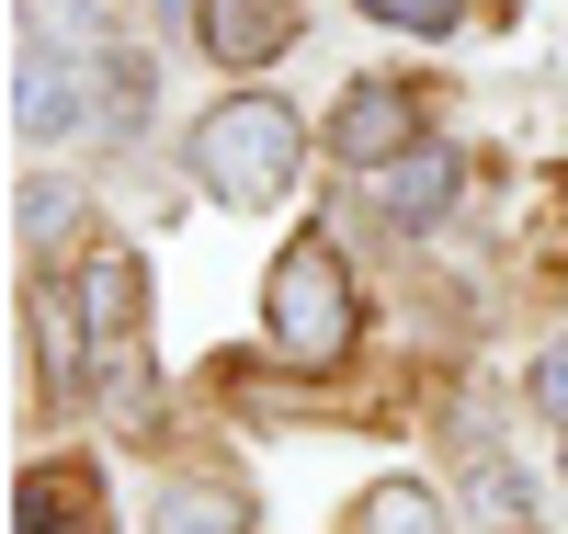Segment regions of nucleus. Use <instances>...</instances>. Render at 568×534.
<instances>
[{"label":"nucleus","mask_w":568,"mask_h":534,"mask_svg":"<svg viewBox=\"0 0 568 534\" xmlns=\"http://www.w3.org/2000/svg\"><path fill=\"white\" fill-rule=\"evenodd\" d=\"M296 160H307V125H296V103H273V91H227L194 125V182L216 205H273V193L296 182Z\"/></svg>","instance_id":"obj_1"},{"label":"nucleus","mask_w":568,"mask_h":534,"mask_svg":"<svg viewBox=\"0 0 568 534\" xmlns=\"http://www.w3.org/2000/svg\"><path fill=\"white\" fill-rule=\"evenodd\" d=\"M262 330H273L284 364H342V353H353L364 308H353V273H342V251H329V239L273 251V273H262Z\"/></svg>","instance_id":"obj_2"},{"label":"nucleus","mask_w":568,"mask_h":534,"mask_svg":"<svg viewBox=\"0 0 568 534\" xmlns=\"http://www.w3.org/2000/svg\"><path fill=\"white\" fill-rule=\"evenodd\" d=\"M329 149L353 171H387L398 149H420V91L409 80H353V103L329 114Z\"/></svg>","instance_id":"obj_3"},{"label":"nucleus","mask_w":568,"mask_h":534,"mask_svg":"<svg viewBox=\"0 0 568 534\" xmlns=\"http://www.w3.org/2000/svg\"><path fill=\"white\" fill-rule=\"evenodd\" d=\"M12 523H23V534H114V523H103V466H80V455H58V466H23Z\"/></svg>","instance_id":"obj_4"},{"label":"nucleus","mask_w":568,"mask_h":534,"mask_svg":"<svg viewBox=\"0 0 568 534\" xmlns=\"http://www.w3.org/2000/svg\"><path fill=\"white\" fill-rule=\"evenodd\" d=\"M364 205L387 216V228H433V216L455 205V149H433V137H420V149H398L387 171H364Z\"/></svg>","instance_id":"obj_5"},{"label":"nucleus","mask_w":568,"mask_h":534,"mask_svg":"<svg viewBox=\"0 0 568 534\" xmlns=\"http://www.w3.org/2000/svg\"><path fill=\"white\" fill-rule=\"evenodd\" d=\"M205 58L216 69H273L284 46H296V0H205Z\"/></svg>","instance_id":"obj_6"},{"label":"nucleus","mask_w":568,"mask_h":534,"mask_svg":"<svg viewBox=\"0 0 568 534\" xmlns=\"http://www.w3.org/2000/svg\"><path fill=\"white\" fill-rule=\"evenodd\" d=\"M12 114H23V137H69V125H91L103 103H91V58H23V80H12Z\"/></svg>","instance_id":"obj_7"},{"label":"nucleus","mask_w":568,"mask_h":534,"mask_svg":"<svg viewBox=\"0 0 568 534\" xmlns=\"http://www.w3.org/2000/svg\"><path fill=\"white\" fill-rule=\"evenodd\" d=\"M80 319L103 330V342L136 330V251H91V262H80Z\"/></svg>","instance_id":"obj_8"},{"label":"nucleus","mask_w":568,"mask_h":534,"mask_svg":"<svg viewBox=\"0 0 568 534\" xmlns=\"http://www.w3.org/2000/svg\"><path fill=\"white\" fill-rule=\"evenodd\" d=\"M23 34L45 46V58H103V0H23Z\"/></svg>","instance_id":"obj_9"},{"label":"nucleus","mask_w":568,"mask_h":534,"mask_svg":"<svg viewBox=\"0 0 568 534\" xmlns=\"http://www.w3.org/2000/svg\"><path fill=\"white\" fill-rule=\"evenodd\" d=\"M353 534H444V501L420 490V477H387V490L353 512Z\"/></svg>","instance_id":"obj_10"},{"label":"nucleus","mask_w":568,"mask_h":534,"mask_svg":"<svg viewBox=\"0 0 568 534\" xmlns=\"http://www.w3.org/2000/svg\"><path fill=\"white\" fill-rule=\"evenodd\" d=\"M91 103H103L91 125L136 137V125H149V58H103V69H91Z\"/></svg>","instance_id":"obj_11"},{"label":"nucleus","mask_w":568,"mask_h":534,"mask_svg":"<svg viewBox=\"0 0 568 534\" xmlns=\"http://www.w3.org/2000/svg\"><path fill=\"white\" fill-rule=\"evenodd\" d=\"M160 534H240V501H227V490H171Z\"/></svg>","instance_id":"obj_12"},{"label":"nucleus","mask_w":568,"mask_h":534,"mask_svg":"<svg viewBox=\"0 0 568 534\" xmlns=\"http://www.w3.org/2000/svg\"><path fill=\"white\" fill-rule=\"evenodd\" d=\"M34 330H45V375H80V330H69V296H58V284H34Z\"/></svg>","instance_id":"obj_13"},{"label":"nucleus","mask_w":568,"mask_h":534,"mask_svg":"<svg viewBox=\"0 0 568 534\" xmlns=\"http://www.w3.org/2000/svg\"><path fill=\"white\" fill-rule=\"evenodd\" d=\"M375 23H398V34H455L466 23V0H364Z\"/></svg>","instance_id":"obj_14"},{"label":"nucleus","mask_w":568,"mask_h":534,"mask_svg":"<svg viewBox=\"0 0 568 534\" xmlns=\"http://www.w3.org/2000/svg\"><path fill=\"white\" fill-rule=\"evenodd\" d=\"M535 410H546V421H568V342H546V353H535Z\"/></svg>","instance_id":"obj_15"},{"label":"nucleus","mask_w":568,"mask_h":534,"mask_svg":"<svg viewBox=\"0 0 568 534\" xmlns=\"http://www.w3.org/2000/svg\"><path fill=\"white\" fill-rule=\"evenodd\" d=\"M23 228H34V239H58V228H69V193H58V182H34V193H23Z\"/></svg>","instance_id":"obj_16"},{"label":"nucleus","mask_w":568,"mask_h":534,"mask_svg":"<svg viewBox=\"0 0 568 534\" xmlns=\"http://www.w3.org/2000/svg\"><path fill=\"white\" fill-rule=\"evenodd\" d=\"M149 12H160V23H205V0H149Z\"/></svg>","instance_id":"obj_17"}]
</instances>
